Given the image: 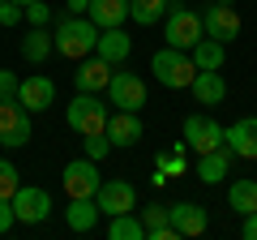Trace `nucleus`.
I'll return each mask as SVG.
<instances>
[{
  "label": "nucleus",
  "mask_w": 257,
  "mask_h": 240,
  "mask_svg": "<svg viewBox=\"0 0 257 240\" xmlns=\"http://www.w3.org/2000/svg\"><path fill=\"white\" fill-rule=\"evenodd\" d=\"M52 43L64 60H86L94 56V43H99V26L90 18H64L60 26L52 30Z\"/></svg>",
  "instance_id": "obj_1"
},
{
  "label": "nucleus",
  "mask_w": 257,
  "mask_h": 240,
  "mask_svg": "<svg viewBox=\"0 0 257 240\" xmlns=\"http://www.w3.org/2000/svg\"><path fill=\"white\" fill-rule=\"evenodd\" d=\"M150 73H155L167 90H189L193 77H197V65H193L189 52H180V47L167 43V47H159V52L150 56Z\"/></svg>",
  "instance_id": "obj_2"
},
{
  "label": "nucleus",
  "mask_w": 257,
  "mask_h": 240,
  "mask_svg": "<svg viewBox=\"0 0 257 240\" xmlns=\"http://www.w3.org/2000/svg\"><path fill=\"white\" fill-rule=\"evenodd\" d=\"M163 35L172 47H180V52H193V47L206 39V26H202V13H193L189 5H180V0H172L167 5V22H163Z\"/></svg>",
  "instance_id": "obj_3"
},
{
  "label": "nucleus",
  "mask_w": 257,
  "mask_h": 240,
  "mask_svg": "<svg viewBox=\"0 0 257 240\" xmlns=\"http://www.w3.org/2000/svg\"><path fill=\"white\" fill-rule=\"evenodd\" d=\"M107 103L99 99V94H86L77 90V99L69 103V111H64V120H69V129L82 133V138H90V133H107Z\"/></svg>",
  "instance_id": "obj_4"
},
{
  "label": "nucleus",
  "mask_w": 257,
  "mask_h": 240,
  "mask_svg": "<svg viewBox=\"0 0 257 240\" xmlns=\"http://www.w3.org/2000/svg\"><path fill=\"white\" fill-rule=\"evenodd\" d=\"M30 111L18 103V94H9V99H0V146L5 150H18L30 142Z\"/></svg>",
  "instance_id": "obj_5"
},
{
  "label": "nucleus",
  "mask_w": 257,
  "mask_h": 240,
  "mask_svg": "<svg viewBox=\"0 0 257 240\" xmlns=\"http://www.w3.org/2000/svg\"><path fill=\"white\" fill-rule=\"evenodd\" d=\"M99 163L94 159H73V163H64V172H60V189H64V197H94L99 193Z\"/></svg>",
  "instance_id": "obj_6"
},
{
  "label": "nucleus",
  "mask_w": 257,
  "mask_h": 240,
  "mask_svg": "<svg viewBox=\"0 0 257 240\" xmlns=\"http://www.w3.org/2000/svg\"><path fill=\"white\" fill-rule=\"evenodd\" d=\"M107 99L116 111H138V107H146V82L138 73H111Z\"/></svg>",
  "instance_id": "obj_7"
},
{
  "label": "nucleus",
  "mask_w": 257,
  "mask_h": 240,
  "mask_svg": "<svg viewBox=\"0 0 257 240\" xmlns=\"http://www.w3.org/2000/svg\"><path fill=\"white\" fill-rule=\"evenodd\" d=\"M184 142H189V150H197V155H210V150L223 146V129L214 125L210 116H184Z\"/></svg>",
  "instance_id": "obj_8"
},
{
  "label": "nucleus",
  "mask_w": 257,
  "mask_h": 240,
  "mask_svg": "<svg viewBox=\"0 0 257 240\" xmlns=\"http://www.w3.org/2000/svg\"><path fill=\"white\" fill-rule=\"evenodd\" d=\"M13 210H18V223H43L52 214V197H47V189L22 185L13 193Z\"/></svg>",
  "instance_id": "obj_9"
},
{
  "label": "nucleus",
  "mask_w": 257,
  "mask_h": 240,
  "mask_svg": "<svg viewBox=\"0 0 257 240\" xmlns=\"http://www.w3.org/2000/svg\"><path fill=\"white\" fill-rule=\"evenodd\" d=\"M94 202H99L103 214H124L138 206V189L128 185V180H103L99 193H94Z\"/></svg>",
  "instance_id": "obj_10"
},
{
  "label": "nucleus",
  "mask_w": 257,
  "mask_h": 240,
  "mask_svg": "<svg viewBox=\"0 0 257 240\" xmlns=\"http://www.w3.org/2000/svg\"><path fill=\"white\" fill-rule=\"evenodd\" d=\"M202 26H206V35H210V39H219V43H231V39L240 35V13L231 9V5H219V0H214L210 9L202 13Z\"/></svg>",
  "instance_id": "obj_11"
},
{
  "label": "nucleus",
  "mask_w": 257,
  "mask_h": 240,
  "mask_svg": "<svg viewBox=\"0 0 257 240\" xmlns=\"http://www.w3.org/2000/svg\"><path fill=\"white\" fill-rule=\"evenodd\" d=\"M223 146L236 159H257V116H240L231 129H223Z\"/></svg>",
  "instance_id": "obj_12"
},
{
  "label": "nucleus",
  "mask_w": 257,
  "mask_h": 240,
  "mask_svg": "<svg viewBox=\"0 0 257 240\" xmlns=\"http://www.w3.org/2000/svg\"><path fill=\"white\" fill-rule=\"evenodd\" d=\"M18 103L35 116V111H47L56 103V86H52V77H43V73H35V77H26V82H18Z\"/></svg>",
  "instance_id": "obj_13"
},
{
  "label": "nucleus",
  "mask_w": 257,
  "mask_h": 240,
  "mask_svg": "<svg viewBox=\"0 0 257 240\" xmlns=\"http://www.w3.org/2000/svg\"><path fill=\"white\" fill-rule=\"evenodd\" d=\"M128 52H133V39L124 35L120 26H107V30H99V43H94V56H103L111 69H120L128 60Z\"/></svg>",
  "instance_id": "obj_14"
},
{
  "label": "nucleus",
  "mask_w": 257,
  "mask_h": 240,
  "mask_svg": "<svg viewBox=\"0 0 257 240\" xmlns=\"http://www.w3.org/2000/svg\"><path fill=\"white\" fill-rule=\"evenodd\" d=\"M142 133H146V129H142V120H138V111H111V116H107V142H111V146H138V142H142Z\"/></svg>",
  "instance_id": "obj_15"
},
{
  "label": "nucleus",
  "mask_w": 257,
  "mask_h": 240,
  "mask_svg": "<svg viewBox=\"0 0 257 240\" xmlns=\"http://www.w3.org/2000/svg\"><path fill=\"white\" fill-rule=\"evenodd\" d=\"M193 99L202 103V107H219L223 99H227V82H223L219 69H197V77H193Z\"/></svg>",
  "instance_id": "obj_16"
},
{
  "label": "nucleus",
  "mask_w": 257,
  "mask_h": 240,
  "mask_svg": "<svg viewBox=\"0 0 257 240\" xmlns=\"http://www.w3.org/2000/svg\"><path fill=\"white\" fill-rule=\"evenodd\" d=\"M167 219H172V227H176V236H202L206 231V206H193V202H176V206H167Z\"/></svg>",
  "instance_id": "obj_17"
},
{
  "label": "nucleus",
  "mask_w": 257,
  "mask_h": 240,
  "mask_svg": "<svg viewBox=\"0 0 257 240\" xmlns=\"http://www.w3.org/2000/svg\"><path fill=\"white\" fill-rule=\"evenodd\" d=\"M111 73H116V69H111L103 56H94V60H82V65H77L73 86H77V90H86V94H99V90H107Z\"/></svg>",
  "instance_id": "obj_18"
},
{
  "label": "nucleus",
  "mask_w": 257,
  "mask_h": 240,
  "mask_svg": "<svg viewBox=\"0 0 257 240\" xmlns=\"http://www.w3.org/2000/svg\"><path fill=\"white\" fill-rule=\"evenodd\" d=\"M99 202L94 197H69V206H64V223H69V231H94V223H99Z\"/></svg>",
  "instance_id": "obj_19"
},
{
  "label": "nucleus",
  "mask_w": 257,
  "mask_h": 240,
  "mask_svg": "<svg viewBox=\"0 0 257 240\" xmlns=\"http://www.w3.org/2000/svg\"><path fill=\"white\" fill-rule=\"evenodd\" d=\"M227 167H231V150L227 146L210 150V155H197V180H202V185H219L223 176H227Z\"/></svg>",
  "instance_id": "obj_20"
},
{
  "label": "nucleus",
  "mask_w": 257,
  "mask_h": 240,
  "mask_svg": "<svg viewBox=\"0 0 257 240\" xmlns=\"http://www.w3.org/2000/svg\"><path fill=\"white\" fill-rule=\"evenodd\" d=\"M138 219H142V227H146L150 240H180V236H176V227H172V219H167V210H163V202L146 206Z\"/></svg>",
  "instance_id": "obj_21"
},
{
  "label": "nucleus",
  "mask_w": 257,
  "mask_h": 240,
  "mask_svg": "<svg viewBox=\"0 0 257 240\" xmlns=\"http://www.w3.org/2000/svg\"><path fill=\"white\" fill-rule=\"evenodd\" d=\"M90 22L99 30H107V26H120V22L128 18V0H90Z\"/></svg>",
  "instance_id": "obj_22"
},
{
  "label": "nucleus",
  "mask_w": 257,
  "mask_h": 240,
  "mask_svg": "<svg viewBox=\"0 0 257 240\" xmlns=\"http://www.w3.org/2000/svg\"><path fill=\"white\" fill-rule=\"evenodd\" d=\"M52 52H56V43H52V35H47V26H30L26 39H22V56H26L30 65H43Z\"/></svg>",
  "instance_id": "obj_23"
},
{
  "label": "nucleus",
  "mask_w": 257,
  "mask_h": 240,
  "mask_svg": "<svg viewBox=\"0 0 257 240\" xmlns=\"http://www.w3.org/2000/svg\"><path fill=\"white\" fill-rule=\"evenodd\" d=\"M227 206L236 214H257V180H231Z\"/></svg>",
  "instance_id": "obj_24"
},
{
  "label": "nucleus",
  "mask_w": 257,
  "mask_h": 240,
  "mask_svg": "<svg viewBox=\"0 0 257 240\" xmlns=\"http://www.w3.org/2000/svg\"><path fill=\"white\" fill-rule=\"evenodd\" d=\"M189 56H193V65H197V69H223V60H227V43H219V39L206 35Z\"/></svg>",
  "instance_id": "obj_25"
},
{
  "label": "nucleus",
  "mask_w": 257,
  "mask_h": 240,
  "mask_svg": "<svg viewBox=\"0 0 257 240\" xmlns=\"http://www.w3.org/2000/svg\"><path fill=\"white\" fill-rule=\"evenodd\" d=\"M107 236L111 240H146V227H142V219L133 210H124V214H111Z\"/></svg>",
  "instance_id": "obj_26"
},
{
  "label": "nucleus",
  "mask_w": 257,
  "mask_h": 240,
  "mask_svg": "<svg viewBox=\"0 0 257 240\" xmlns=\"http://www.w3.org/2000/svg\"><path fill=\"white\" fill-rule=\"evenodd\" d=\"M167 5L172 0H128V18L138 22V26H155V22H163Z\"/></svg>",
  "instance_id": "obj_27"
},
{
  "label": "nucleus",
  "mask_w": 257,
  "mask_h": 240,
  "mask_svg": "<svg viewBox=\"0 0 257 240\" xmlns=\"http://www.w3.org/2000/svg\"><path fill=\"white\" fill-rule=\"evenodd\" d=\"M22 189V176H18V167L9 163V159H0V197H13Z\"/></svg>",
  "instance_id": "obj_28"
},
{
  "label": "nucleus",
  "mask_w": 257,
  "mask_h": 240,
  "mask_svg": "<svg viewBox=\"0 0 257 240\" xmlns=\"http://www.w3.org/2000/svg\"><path fill=\"white\" fill-rule=\"evenodd\" d=\"M82 146H86V159H94V163H99V159H107L111 142H107V133H90V138H86Z\"/></svg>",
  "instance_id": "obj_29"
},
{
  "label": "nucleus",
  "mask_w": 257,
  "mask_h": 240,
  "mask_svg": "<svg viewBox=\"0 0 257 240\" xmlns=\"http://www.w3.org/2000/svg\"><path fill=\"white\" fill-rule=\"evenodd\" d=\"M26 22L30 26H47V22H52V9H47L43 0H30L26 5Z\"/></svg>",
  "instance_id": "obj_30"
},
{
  "label": "nucleus",
  "mask_w": 257,
  "mask_h": 240,
  "mask_svg": "<svg viewBox=\"0 0 257 240\" xmlns=\"http://www.w3.org/2000/svg\"><path fill=\"white\" fill-rule=\"evenodd\" d=\"M22 13H26L22 5H13V0H0V26H18Z\"/></svg>",
  "instance_id": "obj_31"
},
{
  "label": "nucleus",
  "mask_w": 257,
  "mask_h": 240,
  "mask_svg": "<svg viewBox=\"0 0 257 240\" xmlns=\"http://www.w3.org/2000/svg\"><path fill=\"white\" fill-rule=\"evenodd\" d=\"M18 223V210H13V197H0V236Z\"/></svg>",
  "instance_id": "obj_32"
},
{
  "label": "nucleus",
  "mask_w": 257,
  "mask_h": 240,
  "mask_svg": "<svg viewBox=\"0 0 257 240\" xmlns=\"http://www.w3.org/2000/svg\"><path fill=\"white\" fill-rule=\"evenodd\" d=\"M9 94H18V73L13 69H0V99H9Z\"/></svg>",
  "instance_id": "obj_33"
},
{
  "label": "nucleus",
  "mask_w": 257,
  "mask_h": 240,
  "mask_svg": "<svg viewBox=\"0 0 257 240\" xmlns=\"http://www.w3.org/2000/svg\"><path fill=\"white\" fill-rule=\"evenodd\" d=\"M244 240H257V214H244Z\"/></svg>",
  "instance_id": "obj_34"
},
{
  "label": "nucleus",
  "mask_w": 257,
  "mask_h": 240,
  "mask_svg": "<svg viewBox=\"0 0 257 240\" xmlns=\"http://www.w3.org/2000/svg\"><path fill=\"white\" fill-rule=\"evenodd\" d=\"M64 5H69V13H86L90 9V0H64Z\"/></svg>",
  "instance_id": "obj_35"
},
{
  "label": "nucleus",
  "mask_w": 257,
  "mask_h": 240,
  "mask_svg": "<svg viewBox=\"0 0 257 240\" xmlns=\"http://www.w3.org/2000/svg\"><path fill=\"white\" fill-rule=\"evenodd\" d=\"M13 5H22V9H26V5H30V0H13Z\"/></svg>",
  "instance_id": "obj_36"
},
{
  "label": "nucleus",
  "mask_w": 257,
  "mask_h": 240,
  "mask_svg": "<svg viewBox=\"0 0 257 240\" xmlns=\"http://www.w3.org/2000/svg\"><path fill=\"white\" fill-rule=\"evenodd\" d=\"M219 5H236V0H219Z\"/></svg>",
  "instance_id": "obj_37"
}]
</instances>
